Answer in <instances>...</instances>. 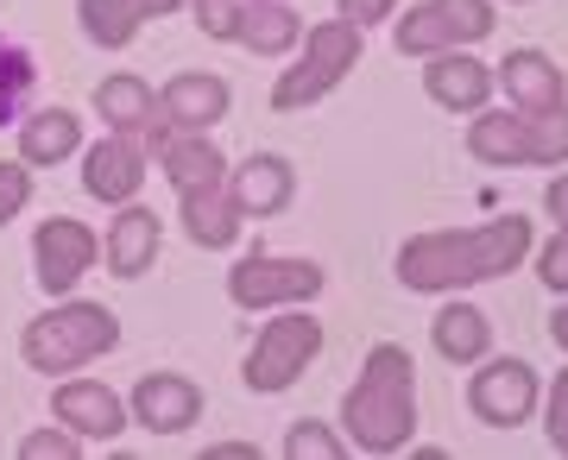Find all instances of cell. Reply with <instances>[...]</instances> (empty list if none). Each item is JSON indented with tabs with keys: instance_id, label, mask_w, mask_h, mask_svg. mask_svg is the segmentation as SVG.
<instances>
[{
	"instance_id": "6da1fadb",
	"label": "cell",
	"mask_w": 568,
	"mask_h": 460,
	"mask_svg": "<svg viewBox=\"0 0 568 460\" xmlns=\"http://www.w3.org/2000/svg\"><path fill=\"white\" fill-rule=\"evenodd\" d=\"M530 253V221L499 215L480 227H443V234H417L398 253V278L410 290H462L480 278H506Z\"/></svg>"
},
{
	"instance_id": "7a4b0ae2",
	"label": "cell",
	"mask_w": 568,
	"mask_h": 460,
	"mask_svg": "<svg viewBox=\"0 0 568 460\" xmlns=\"http://www.w3.org/2000/svg\"><path fill=\"white\" fill-rule=\"evenodd\" d=\"M342 422H347V441L361 454H398L417 429V398H410V354L405 347H373L366 354V372L361 385L347 391L342 403Z\"/></svg>"
},
{
	"instance_id": "3957f363",
	"label": "cell",
	"mask_w": 568,
	"mask_h": 460,
	"mask_svg": "<svg viewBox=\"0 0 568 460\" xmlns=\"http://www.w3.org/2000/svg\"><path fill=\"white\" fill-rule=\"evenodd\" d=\"M121 340V321L108 316L102 303H58L39 321H26V366L32 372H77V366L102 360Z\"/></svg>"
},
{
	"instance_id": "277c9868",
	"label": "cell",
	"mask_w": 568,
	"mask_h": 460,
	"mask_svg": "<svg viewBox=\"0 0 568 460\" xmlns=\"http://www.w3.org/2000/svg\"><path fill=\"white\" fill-rule=\"evenodd\" d=\"M354 58H361V25H347V20L310 25L304 63L278 76V89H272V108H278V114H291V108H310V101L328 95V89H335V82L354 70Z\"/></svg>"
},
{
	"instance_id": "5b68a950",
	"label": "cell",
	"mask_w": 568,
	"mask_h": 460,
	"mask_svg": "<svg viewBox=\"0 0 568 460\" xmlns=\"http://www.w3.org/2000/svg\"><path fill=\"white\" fill-rule=\"evenodd\" d=\"M316 347H323V321L316 316L265 321V335L253 340V354H246V385H253V391H284V385H297V372L316 360Z\"/></svg>"
},
{
	"instance_id": "8992f818",
	"label": "cell",
	"mask_w": 568,
	"mask_h": 460,
	"mask_svg": "<svg viewBox=\"0 0 568 460\" xmlns=\"http://www.w3.org/2000/svg\"><path fill=\"white\" fill-rule=\"evenodd\" d=\"M323 265L316 259H272V253H246L227 278V297L241 309H278V303H310L323 290Z\"/></svg>"
},
{
	"instance_id": "52a82bcc",
	"label": "cell",
	"mask_w": 568,
	"mask_h": 460,
	"mask_svg": "<svg viewBox=\"0 0 568 460\" xmlns=\"http://www.w3.org/2000/svg\"><path fill=\"white\" fill-rule=\"evenodd\" d=\"M493 32V0H424L398 20V51L410 58H429V51H448V44H474Z\"/></svg>"
},
{
	"instance_id": "ba28073f",
	"label": "cell",
	"mask_w": 568,
	"mask_h": 460,
	"mask_svg": "<svg viewBox=\"0 0 568 460\" xmlns=\"http://www.w3.org/2000/svg\"><path fill=\"white\" fill-rule=\"evenodd\" d=\"M467 403H474V417L493 422V429H518V422L537 410V372H530L525 360H493V366L474 372Z\"/></svg>"
},
{
	"instance_id": "9c48e42d",
	"label": "cell",
	"mask_w": 568,
	"mask_h": 460,
	"mask_svg": "<svg viewBox=\"0 0 568 460\" xmlns=\"http://www.w3.org/2000/svg\"><path fill=\"white\" fill-rule=\"evenodd\" d=\"M32 259H39V284H44V290H51V297H70L77 278L95 265V234H89L82 221L58 215V221H44V227H39Z\"/></svg>"
},
{
	"instance_id": "30bf717a",
	"label": "cell",
	"mask_w": 568,
	"mask_h": 460,
	"mask_svg": "<svg viewBox=\"0 0 568 460\" xmlns=\"http://www.w3.org/2000/svg\"><path fill=\"white\" fill-rule=\"evenodd\" d=\"M133 417L152 429V436H183L190 422L203 417V391L178 372H145L133 385Z\"/></svg>"
},
{
	"instance_id": "8fae6325",
	"label": "cell",
	"mask_w": 568,
	"mask_h": 460,
	"mask_svg": "<svg viewBox=\"0 0 568 460\" xmlns=\"http://www.w3.org/2000/svg\"><path fill=\"white\" fill-rule=\"evenodd\" d=\"M227 114V82L209 76V70H183V76H171V89L159 95V121L164 133L178 126V133H203V126H215Z\"/></svg>"
},
{
	"instance_id": "7c38bea8",
	"label": "cell",
	"mask_w": 568,
	"mask_h": 460,
	"mask_svg": "<svg viewBox=\"0 0 568 460\" xmlns=\"http://www.w3.org/2000/svg\"><path fill=\"white\" fill-rule=\"evenodd\" d=\"M82 183H89V196L102 202H133L145 183V152L133 133H114V140L89 145V159H82Z\"/></svg>"
},
{
	"instance_id": "4fadbf2b",
	"label": "cell",
	"mask_w": 568,
	"mask_h": 460,
	"mask_svg": "<svg viewBox=\"0 0 568 460\" xmlns=\"http://www.w3.org/2000/svg\"><path fill=\"white\" fill-rule=\"evenodd\" d=\"M424 89L429 101H443L455 114H480L493 95V70H480V58H467V51H429Z\"/></svg>"
},
{
	"instance_id": "5bb4252c",
	"label": "cell",
	"mask_w": 568,
	"mask_h": 460,
	"mask_svg": "<svg viewBox=\"0 0 568 460\" xmlns=\"http://www.w3.org/2000/svg\"><path fill=\"white\" fill-rule=\"evenodd\" d=\"M51 410H58V422L70 429V436H95V441L121 436V422H126L121 398H114L108 385H95V379H70V385H58Z\"/></svg>"
},
{
	"instance_id": "9a60e30c",
	"label": "cell",
	"mask_w": 568,
	"mask_h": 460,
	"mask_svg": "<svg viewBox=\"0 0 568 460\" xmlns=\"http://www.w3.org/2000/svg\"><path fill=\"white\" fill-rule=\"evenodd\" d=\"M95 114H102L114 133H133V140H164V121H159V95L145 89L140 76H108L95 89Z\"/></svg>"
},
{
	"instance_id": "2e32d148",
	"label": "cell",
	"mask_w": 568,
	"mask_h": 460,
	"mask_svg": "<svg viewBox=\"0 0 568 460\" xmlns=\"http://www.w3.org/2000/svg\"><path fill=\"white\" fill-rule=\"evenodd\" d=\"M159 159H164V177H171V190H178V196H190V190H209V183H227L222 152H215L203 133H164V140H159Z\"/></svg>"
},
{
	"instance_id": "e0dca14e",
	"label": "cell",
	"mask_w": 568,
	"mask_h": 460,
	"mask_svg": "<svg viewBox=\"0 0 568 460\" xmlns=\"http://www.w3.org/2000/svg\"><path fill=\"white\" fill-rule=\"evenodd\" d=\"M159 253V215L140 208V202H121V215L108 227V272L114 278H140Z\"/></svg>"
},
{
	"instance_id": "ac0fdd59",
	"label": "cell",
	"mask_w": 568,
	"mask_h": 460,
	"mask_svg": "<svg viewBox=\"0 0 568 460\" xmlns=\"http://www.w3.org/2000/svg\"><path fill=\"white\" fill-rule=\"evenodd\" d=\"M227 196H234L241 215H278L284 202H291V164L272 159V152H253V159L234 171Z\"/></svg>"
},
{
	"instance_id": "d6986e66",
	"label": "cell",
	"mask_w": 568,
	"mask_h": 460,
	"mask_svg": "<svg viewBox=\"0 0 568 460\" xmlns=\"http://www.w3.org/2000/svg\"><path fill=\"white\" fill-rule=\"evenodd\" d=\"M499 82H506V95L525 108V114H537V108H556L562 101V70L544 58V51H511L506 63H499Z\"/></svg>"
},
{
	"instance_id": "ffe728a7",
	"label": "cell",
	"mask_w": 568,
	"mask_h": 460,
	"mask_svg": "<svg viewBox=\"0 0 568 460\" xmlns=\"http://www.w3.org/2000/svg\"><path fill=\"white\" fill-rule=\"evenodd\" d=\"M234 39H241L246 51H260V58H284L291 44L304 39V25H297V13L278 7V0H253V7H241V20H234Z\"/></svg>"
},
{
	"instance_id": "44dd1931",
	"label": "cell",
	"mask_w": 568,
	"mask_h": 460,
	"mask_svg": "<svg viewBox=\"0 0 568 460\" xmlns=\"http://www.w3.org/2000/svg\"><path fill=\"white\" fill-rule=\"evenodd\" d=\"M183 227L196 246H227L241 234V208L227 196V183H209V190H190L183 196Z\"/></svg>"
},
{
	"instance_id": "7402d4cb",
	"label": "cell",
	"mask_w": 568,
	"mask_h": 460,
	"mask_svg": "<svg viewBox=\"0 0 568 460\" xmlns=\"http://www.w3.org/2000/svg\"><path fill=\"white\" fill-rule=\"evenodd\" d=\"M493 347V321L474 309V303H448L443 316H436V354L443 360H455V366H467V360H480Z\"/></svg>"
},
{
	"instance_id": "603a6c76",
	"label": "cell",
	"mask_w": 568,
	"mask_h": 460,
	"mask_svg": "<svg viewBox=\"0 0 568 460\" xmlns=\"http://www.w3.org/2000/svg\"><path fill=\"white\" fill-rule=\"evenodd\" d=\"M77 140H82L77 114H70V108H44V114H32V121H26L20 159L26 164H58V159H70V152H77Z\"/></svg>"
},
{
	"instance_id": "cb8c5ba5",
	"label": "cell",
	"mask_w": 568,
	"mask_h": 460,
	"mask_svg": "<svg viewBox=\"0 0 568 460\" xmlns=\"http://www.w3.org/2000/svg\"><path fill=\"white\" fill-rule=\"evenodd\" d=\"M467 152L480 164H525V114H487L467 126Z\"/></svg>"
},
{
	"instance_id": "d4e9b609",
	"label": "cell",
	"mask_w": 568,
	"mask_h": 460,
	"mask_svg": "<svg viewBox=\"0 0 568 460\" xmlns=\"http://www.w3.org/2000/svg\"><path fill=\"white\" fill-rule=\"evenodd\" d=\"M140 20H152V0H82V32L108 51H121L140 32Z\"/></svg>"
},
{
	"instance_id": "484cf974",
	"label": "cell",
	"mask_w": 568,
	"mask_h": 460,
	"mask_svg": "<svg viewBox=\"0 0 568 460\" xmlns=\"http://www.w3.org/2000/svg\"><path fill=\"white\" fill-rule=\"evenodd\" d=\"M32 82H39V63H32V51L0 32V126L20 121V108H26V95H32Z\"/></svg>"
},
{
	"instance_id": "4316f807",
	"label": "cell",
	"mask_w": 568,
	"mask_h": 460,
	"mask_svg": "<svg viewBox=\"0 0 568 460\" xmlns=\"http://www.w3.org/2000/svg\"><path fill=\"white\" fill-rule=\"evenodd\" d=\"M525 164H568V108H537L525 121Z\"/></svg>"
},
{
	"instance_id": "83f0119b",
	"label": "cell",
	"mask_w": 568,
	"mask_h": 460,
	"mask_svg": "<svg viewBox=\"0 0 568 460\" xmlns=\"http://www.w3.org/2000/svg\"><path fill=\"white\" fill-rule=\"evenodd\" d=\"M284 454H291V460H342V436H335L328 422L304 417V422H291V436H284Z\"/></svg>"
},
{
	"instance_id": "f1b7e54d",
	"label": "cell",
	"mask_w": 568,
	"mask_h": 460,
	"mask_svg": "<svg viewBox=\"0 0 568 460\" xmlns=\"http://www.w3.org/2000/svg\"><path fill=\"white\" fill-rule=\"evenodd\" d=\"M26 196H32V171H26V159L20 164H0V227L26 208Z\"/></svg>"
},
{
	"instance_id": "f546056e",
	"label": "cell",
	"mask_w": 568,
	"mask_h": 460,
	"mask_svg": "<svg viewBox=\"0 0 568 460\" xmlns=\"http://www.w3.org/2000/svg\"><path fill=\"white\" fill-rule=\"evenodd\" d=\"M20 460H77V436L70 429H39L20 441Z\"/></svg>"
},
{
	"instance_id": "4dcf8cb0",
	"label": "cell",
	"mask_w": 568,
	"mask_h": 460,
	"mask_svg": "<svg viewBox=\"0 0 568 460\" xmlns=\"http://www.w3.org/2000/svg\"><path fill=\"white\" fill-rule=\"evenodd\" d=\"M196 20H203L209 39H234V20H241V0H190Z\"/></svg>"
},
{
	"instance_id": "1f68e13d",
	"label": "cell",
	"mask_w": 568,
	"mask_h": 460,
	"mask_svg": "<svg viewBox=\"0 0 568 460\" xmlns=\"http://www.w3.org/2000/svg\"><path fill=\"white\" fill-rule=\"evenodd\" d=\"M537 278H544L549 290H568V227L544 246V253H537Z\"/></svg>"
},
{
	"instance_id": "d6a6232c",
	"label": "cell",
	"mask_w": 568,
	"mask_h": 460,
	"mask_svg": "<svg viewBox=\"0 0 568 460\" xmlns=\"http://www.w3.org/2000/svg\"><path fill=\"white\" fill-rule=\"evenodd\" d=\"M549 441H556V454H568V372L549 391Z\"/></svg>"
},
{
	"instance_id": "836d02e7",
	"label": "cell",
	"mask_w": 568,
	"mask_h": 460,
	"mask_svg": "<svg viewBox=\"0 0 568 460\" xmlns=\"http://www.w3.org/2000/svg\"><path fill=\"white\" fill-rule=\"evenodd\" d=\"M392 7H398V0H342V20L347 25H379V20H392Z\"/></svg>"
},
{
	"instance_id": "e575fe53",
	"label": "cell",
	"mask_w": 568,
	"mask_h": 460,
	"mask_svg": "<svg viewBox=\"0 0 568 460\" xmlns=\"http://www.w3.org/2000/svg\"><path fill=\"white\" fill-rule=\"evenodd\" d=\"M549 221H562V227H568V177L549 183Z\"/></svg>"
},
{
	"instance_id": "d590c367",
	"label": "cell",
	"mask_w": 568,
	"mask_h": 460,
	"mask_svg": "<svg viewBox=\"0 0 568 460\" xmlns=\"http://www.w3.org/2000/svg\"><path fill=\"white\" fill-rule=\"evenodd\" d=\"M209 460H253V448H246V441H215Z\"/></svg>"
},
{
	"instance_id": "8d00e7d4",
	"label": "cell",
	"mask_w": 568,
	"mask_h": 460,
	"mask_svg": "<svg viewBox=\"0 0 568 460\" xmlns=\"http://www.w3.org/2000/svg\"><path fill=\"white\" fill-rule=\"evenodd\" d=\"M549 335H556V340L568 347V309H556V316H549Z\"/></svg>"
},
{
	"instance_id": "74e56055",
	"label": "cell",
	"mask_w": 568,
	"mask_h": 460,
	"mask_svg": "<svg viewBox=\"0 0 568 460\" xmlns=\"http://www.w3.org/2000/svg\"><path fill=\"white\" fill-rule=\"evenodd\" d=\"M171 7H178V0H152V13H171Z\"/></svg>"
}]
</instances>
